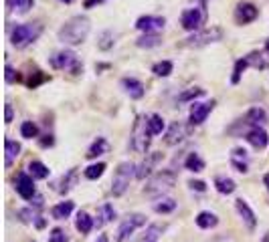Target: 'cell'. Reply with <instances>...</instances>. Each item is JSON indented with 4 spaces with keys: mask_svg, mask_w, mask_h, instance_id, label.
I'll use <instances>...</instances> for the list:
<instances>
[{
    "mask_svg": "<svg viewBox=\"0 0 269 242\" xmlns=\"http://www.w3.org/2000/svg\"><path fill=\"white\" fill-rule=\"evenodd\" d=\"M89 29H91V23L87 17H73L69 19L61 31H59V41L65 43V45H81L87 35H89Z\"/></svg>",
    "mask_w": 269,
    "mask_h": 242,
    "instance_id": "1",
    "label": "cell"
},
{
    "mask_svg": "<svg viewBox=\"0 0 269 242\" xmlns=\"http://www.w3.org/2000/svg\"><path fill=\"white\" fill-rule=\"evenodd\" d=\"M43 33V25L41 23H27V25H19L13 29L11 33V43L17 49H25L31 43H35Z\"/></svg>",
    "mask_w": 269,
    "mask_h": 242,
    "instance_id": "2",
    "label": "cell"
},
{
    "mask_svg": "<svg viewBox=\"0 0 269 242\" xmlns=\"http://www.w3.org/2000/svg\"><path fill=\"white\" fill-rule=\"evenodd\" d=\"M131 176H136V166H133L131 162H123V164L117 166L115 176H113V182H111L113 196H123L125 194V190L129 188Z\"/></svg>",
    "mask_w": 269,
    "mask_h": 242,
    "instance_id": "3",
    "label": "cell"
},
{
    "mask_svg": "<svg viewBox=\"0 0 269 242\" xmlns=\"http://www.w3.org/2000/svg\"><path fill=\"white\" fill-rule=\"evenodd\" d=\"M51 67L53 69H61V71H71L73 75H79L81 69H83V65L77 61V55L73 51H69V49L55 53L51 57Z\"/></svg>",
    "mask_w": 269,
    "mask_h": 242,
    "instance_id": "4",
    "label": "cell"
},
{
    "mask_svg": "<svg viewBox=\"0 0 269 242\" xmlns=\"http://www.w3.org/2000/svg\"><path fill=\"white\" fill-rule=\"evenodd\" d=\"M174 182H176V174L170 172V170H162V172H158V174L148 182L146 194H150V196L164 194V192H168V190L174 186Z\"/></svg>",
    "mask_w": 269,
    "mask_h": 242,
    "instance_id": "5",
    "label": "cell"
},
{
    "mask_svg": "<svg viewBox=\"0 0 269 242\" xmlns=\"http://www.w3.org/2000/svg\"><path fill=\"white\" fill-rule=\"evenodd\" d=\"M150 130L146 124V117H138L136 126H133V136H131V148L138 154H146L148 146H150Z\"/></svg>",
    "mask_w": 269,
    "mask_h": 242,
    "instance_id": "6",
    "label": "cell"
},
{
    "mask_svg": "<svg viewBox=\"0 0 269 242\" xmlns=\"http://www.w3.org/2000/svg\"><path fill=\"white\" fill-rule=\"evenodd\" d=\"M223 39V29L221 27H211V29H205V31H198L194 33L192 37L184 39L182 47H205V45H211V43H217Z\"/></svg>",
    "mask_w": 269,
    "mask_h": 242,
    "instance_id": "7",
    "label": "cell"
},
{
    "mask_svg": "<svg viewBox=\"0 0 269 242\" xmlns=\"http://www.w3.org/2000/svg\"><path fill=\"white\" fill-rule=\"evenodd\" d=\"M142 224H146V216H142V214H131V216H127L119 224V228H117V242H127L129 234L136 230L138 226H142Z\"/></svg>",
    "mask_w": 269,
    "mask_h": 242,
    "instance_id": "8",
    "label": "cell"
},
{
    "mask_svg": "<svg viewBox=\"0 0 269 242\" xmlns=\"http://www.w3.org/2000/svg\"><path fill=\"white\" fill-rule=\"evenodd\" d=\"M205 21V13H200V9H186L180 15V25L184 31H196Z\"/></svg>",
    "mask_w": 269,
    "mask_h": 242,
    "instance_id": "9",
    "label": "cell"
},
{
    "mask_svg": "<svg viewBox=\"0 0 269 242\" xmlns=\"http://www.w3.org/2000/svg\"><path fill=\"white\" fill-rule=\"evenodd\" d=\"M215 109V101H207V103H192L190 109V126H200L207 121L209 113Z\"/></svg>",
    "mask_w": 269,
    "mask_h": 242,
    "instance_id": "10",
    "label": "cell"
},
{
    "mask_svg": "<svg viewBox=\"0 0 269 242\" xmlns=\"http://www.w3.org/2000/svg\"><path fill=\"white\" fill-rule=\"evenodd\" d=\"M257 17H259V11H257V7L251 5V3H239L237 9H235V21H237L239 25L253 23Z\"/></svg>",
    "mask_w": 269,
    "mask_h": 242,
    "instance_id": "11",
    "label": "cell"
},
{
    "mask_svg": "<svg viewBox=\"0 0 269 242\" xmlns=\"http://www.w3.org/2000/svg\"><path fill=\"white\" fill-rule=\"evenodd\" d=\"M164 25H166V21H164L162 17H152V15L140 17V19L136 21V29L142 31V33H146V35H150V33H154V31H162Z\"/></svg>",
    "mask_w": 269,
    "mask_h": 242,
    "instance_id": "12",
    "label": "cell"
},
{
    "mask_svg": "<svg viewBox=\"0 0 269 242\" xmlns=\"http://www.w3.org/2000/svg\"><path fill=\"white\" fill-rule=\"evenodd\" d=\"M33 180H35V178H33L31 174H25V172L19 174V178H17V192H19L21 198H25V200H33V198L37 196Z\"/></svg>",
    "mask_w": 269,
    "mask_h": 242,
    "instance_id": "13",
    "label": "cell"
},
{
    "mask_svg": "<svg viewBox=\"0 0 269 242\" xmlns=\"http://www.w3.org/2000/svg\"><path fill=\"white\" fill-rule=\"evenodd\" d=\"M186 136H188V128L182 124V121H174V124L168 128V132H166L164 142H166L168 146H176V144H180Z\"/></svg>",
    "mask_w": 269,
    "mask_h": 242,
    "instance_id": "14",
    "label": "cell"
},
{
    "mask_svg": "<svg viewBox=\"0 0 269 242\" xmlns=\"http://www.w3.org/2000/svg\"><path fill=\"white\" fill-rule=\"evenodd\" d=\"M162 160V154L160 152H152V154H146V160L136 168V178L138 180H144L146 176H150L152 174V170H154V166L158 164Z\"/></svg>",
    "mask_w": 269,
    "mask_h": 242,
    "instance_id": "15",
    "label": "cell"
},
{
    "mask_svg": "<svg viewBox=\"0 0 269 242\" xmlns=\"http://www.w3.org/2000/svg\"><path fill=\"white\" fill-rule=\"evenodd\" d=\"M121 87H123V91H125L131 99H142L144 93H146L144 83L138 81V79H133V77H123V79H121Z\"/></svg>",
    "mask_w": 269,
    "mask_h": 242,
    "instance_id": "16",
    "label": "cell"
},
{
    "mask_svg": "<svg viewBox=\"0 0 269 242\" xmlns=\"http://www.w3.org/2000/svg\"><path fill=\"white\" fill-rule=\"evenodd\" d=\"M235 208H237V212L241 214V218H243V222L247 224V228L253 230L255 224H257V218H255V212L249 208V204H247L243 198H239V200L235 202Z\"/></svg>",
    "mask_w": 269,
    "mask_h": 242,
    "instance_id": "17",
    "label": "cell"
},
{
    "mask_svg": "<svg viewBox=\"0 0 269 242\" xmlns=\"http://www.w3.org/2000/svg\"><path fill=\"white\" fill-rule=\"evenodd\" d=\"M245 140H247L253 148H257V150H263V148L267 146V142H269L267 132L261 130V128H253V130H249L247 136H245Z\"/></svg>",
    "mask_w": 269,
    "mask_h": 242,
    "instance_id": "18",
    "label": "cell"
},
{
    "mask_svg": "<svg viewBox=\"0 0 269 242\" xmlns=\"http://www.w3.org/2000/svg\"><path fill=\"white\" fill-rule=\"evenodd\" d=\"M5 164H7V168H11L13 166V162L19 158V154H21V144L19 142H15V140H7L5 142Z\"/></svg>",
    "mask_w": 269,
    "mask_h": 242,
    "instance_id": "19",
    "label": "cell"
},
{
    "mask_svg": "<svg viewBox=\"0 0 269 242\" xmlns=\"http://www.w3.org/2000/svg\"><path fill=\"white\" fill-rule=\"evenodd\" d=\"M7 7H9L11 13L27 15V13L35 7V0H7Z\"/></svg>",
    "mask_w": 269,
    "mask_h": 242,
    "instance_id": "20",
    "label": "cell"
},
{
    "mask_svg": "<svg viewBox=\"0 0 269 242\" xmlns=\"http://www.w3.org/2000/svg\"><path fill=\"white\" fill-rule=\"evenodd\" d=\"M245 126H253V128H259L261 124H265V111L261 107H253L247 115H245Z\"/></svg>",
    "mask_w": 269,
    "mask_h": 242,
    "instance_id": "21",
    "label": "cell"
},
{
    "mask_svg": "<svg viewBox=\"0 0 269 242\" xmlns=\"http://www.w3.org/2000/svg\"><path fill=\"white\" fill-rule=\"evenodd\" d=\"M146 124H148V130L152 136H160L164 132V119L158 115V113H150L146 115Z\"/></svg>",
    "mask_w": 269,
    "mask_h": 242,
    "instance_id": "22",
    "label": "cell"
},
{
    "mask_svg": "<svg viewBox=\"0 0 269 242\" xmlns=\"http://www.w3.org/2000/svg\"><path fill=\"white\" fill-rule=\"evenodd\" d=\"M93 218L87 214V212H79L77 214V222H75V226H77V230L81 232V234H89L91 232V228H93Z\"/></svg>",
    "mask_w": 269,
    "mask_h": 242,
    "instance_id": "23",
    "label": "cell"
},
{
    "mask_svg": "<svg viewBox=\"0 0 269 242\" xmlns=\"http://www.w3.org/2000/svg\"><path fill=\"white\" fill-rule=\"evenodd\" d=\"M115 218V210L109 206V204H103L101 208H99V212H97V220H95V224H97V228H101L103 224H107L109 220H113Z\"/></svg>",
    "mask_w": 269,
    "mask_h": 242,
    "instance_id": "24",
    "label": "cell"
},
{
    "mask_svg": "<svg viewBox=\"0 0 269 242\" xmlns=\"http://www.w3.org/2000/svg\"><path fill=\"white\" fill-rule=\"evenodd\" d=\"M107 150H109L107 142H105L103 138H97V140L91 144V148H89V152H87V158L93 160V158H97V156H103Z\"/></svg>",
    "mask_w": 269,
    "mask_h": 242,
    "instance_id": "25",
    "label": "cell"
},
{
    "mask_svg": "<svg viewBox=\"0 0 269 242\" xmlns=\"http://www.w3.org/2000/svg\"><path fill=\"white\" fill-rule=\"evenodd\" d=\"M215 188L221 192V194H233L235 192V182L231 178H225V176H217L215 178Z\"/></svg>",
    "mask_w": 269,
    "mask_h": 242,
    "instance_id": "26",
    "label": "cell"
},
{
    "mask_svg": "<svg viewBox=\"0 0 269 242\" xmlns=\"http://www.w3.org/2000/svg\"><path fill=\"white\" fill-rule=\"evenodd\" d=\"M71 212H73V202H61V204L53 206V210H51L55 220H65Z\"/></svg>",
    "mask_w": 269,
    "mask_h": 242,
    "instance_id": "27",
    "label": "cell"
},
{
    "mask_svg": "<svg viewBox=\"0 0 269 242\" xmlns=\"http://www.w3.org/2000/svg\"><path fill=\"white\" fill-rule=\"evenodd\" d=\"M160 43H162V39H160L158 35H154V33L144 35V37H140V39L136 41V45H138L140 49H152V47H158Z\"/></svg>",
    "mask_w": 269,
    "mask_h": 242,
    "instance_id": "28",
    "label": "cell"
},
{
    "mask_svg": "<svg viewBox=\"0 0 269 242\" xmlns=\"http://www.w3.org/2000/svg\"><path fill=\"white\" fill-rule=\"evenodd\" d=\"M29 174H31L35 180H45V178L49 176V168H47L45 164H41V162H31Z\"/></svg>",
    "mask_w": 269,
    "mask_h": 242,
    "instance_id": "29",
    "label": "cell"
},
{
    "mask_svg": "<svg viewBox=\"0 0 269 242\" xmlns=\"http://www.w3.org/2000/svg\"><path fill=\"white\" fill-rule=\"evenodd\" d=\"M75 180H77V172H75V168H73V170H69V172H67V176H63V178H61L59 192H61V194H67V192L75 186Z\"/></svg>",
    "mask_w": 269,
    "mask_h": 242,
    "instance_id": "30",
    "label": "cell"
},
{
    "mask_svg": "<svg viewBox=\"0 0 269 242\" xmlns=\"http://www.w3.org/2000/svg\"><path fill=\"white\" fill-rule=\"evenodd\" d=\"M184 166H186V170H190V172H203V170H205V162H203V158H200L198 154H188Z\"/></svg>",
    "mask_w": 269,
    "mask_h": 242,
    "instance_id": "31",
    "label": "cell"
},
{
    "mask_svg": "<svg viewBox=\"0 0 269 242\" xmlns=\"http://www.w3.org/2000/svg\"><path fill=\"white\" fill-rule=\"evenodd\" d=\"M217 222H219V218L213 212H200L196 216V224L200 228H213V226H217Z\"/></svg>",
    "mask_w": 269,
    "mask_h": 242,
    "instance_id": "32",
    "label": "cell"
},
{
    "mask_svg": "<svg viewBox=\"0 0 269 242\" xmlns=\"http://www.w3.org/2000/svg\"><path fill=\"white\" fill-rule=\"evenodd\" d=\"M172 69H174L172 61H160V63H156V65L152 67V73H154L156 77H168V75L172 73Z\"/></svg>",
    "mask_w": 269,
    "mask_h": 242,
    "instance_id": "33",
    "label": "cell"
},
{
    "mask_svg": "<svg viewBox=\"0 0 269 242\" xmlns=\"http://www.w3.org/2000/svg\"><path fill=\"white\" fill-rule=\"evenodd\" d=\"M21 136L27 138V140H33L39 136V128L33 124V121H25V124L21 126Z\"/></svg>",
    "mask_w": 269,
    "mask_h": 242,
    "instance_id": "34",
    "label": "cell"
},
{
    "mask_svg": "<svg viewBox=\"0 0 269 242\" xmlns=\"http://www.w3.org/2000/svg\"><path fill=\"white\" fill-rule=\"evenodd\" d=\"M249 67V61H247V57L245 59H239L237 63H235V71H233V77H231V81L237 85L239 81H241V75L245 73V69Z\"/></svg>",
    "mask_w": 269,
    "mask_h": 242,
    "instance_id": "35",
    "label": "cell"
},
{
    "mask_svg": "<svg viewBox=\"0 0 269 242\" xmlns=\"http://www.w3.org/2000/svg\"><path fill=\"white\" fill-rule=\"evenodd\" d=\"M205 95V89H200V87H192V89H186L180 97H178V101L180 103H186V101H194L196 97H203Z\"/></svg>",
    "mask_w": 269,
    "mask_h": 242,
    "instance_id": "36",
    "label": "cell"
},
{
    "mask_svg": "<svg viewBox=\"0 0 269 242\" xmlns=\"http://www.w3.org/2000/svg\"><path fill=\"white\" fill-rule=\"evenodd\" d=\"M113 39H115V35H113L111 31H105V33L99 37V43H97V47H99L101 51H109V49L113 47V43H115Z\"/></svg>",
    "mask_w": 269,
    "mask_h": 242,
    "instance_id": "37",
    "label": "cell"
},
{
    "mask_svg": "<svg viewBox=\"0 0 269 242\" xmlns=\"http://www.w3.org/2000/svg\"><path fill=\"white\" fill-rule=\"evenodd\" d=\"M103 172H105V164H93V166H89L85 170V178L87 180H97Z\"/></svg>",
    "mask_w": 269,
    "mask_h": 242,
    "instance_id": "38",
    "label": "cell"
},
{
    "mask_svg": "<svg viewBox=\"0 0 269 242\" xmlns=\"http://www.w3.org/2000/svg\"><path fill=\"white\" fill-rule=\"evenodd\" d=\"M247 61H249V65L255 67V69H265V67H267V61L263 59L261 53H251V55H247Z\"/></svg>",
    "mask_w": 269,
    "mask_h": 242,
    "instance_id": "39",
    "label": "cell"
},
{
    "mask_svg": "<svg viewBox=\"0 0 269 242\" xmlns=\"http://www.w3.org/2000/svg\"><path fill=\"white\" fill-rule=\"evenodd\" d=\"M174 208H176V202L170 200V198H166V200H162V202H158V204L154 206V210H156L158 214H168V212H172Z\"/></svg>",
    "mask_w": 269,
    "mask_h": 242,
    "instance_id": "40",
    "label": "cell"
},
{
    "mask_svg": "<svg viewBox=\"0 0 269 242\" xmlns=\"http://www.w3.org/2000/svg\"><path fill=\"white\" fill-rule=\"evenodd\" d=\"M43 81H47V75H43L41 71H35V75L29 77L27 85H29V89H35V87H37L39 83H43Z\"/></svg>",
    "mask_w": 269,
    "mask_h": 242,
    "instance_id": "41",
    "label": "cell"
},
{
    "mask_svg": "<svg viewBox=\"0 0 269 242\" xmlns=\"http://www.w3.org/2000/svg\"><path fill=\"white\" fill-rule=\"evenodd\" d=\"M162 230H164V226H162V224H154V226H150V228L146 230V236H144V238H146V240H154L156 236H160V234H162Z\"/></svg>",
    "mask_w": 269,
    "mask_h": 242,
    "instance_id": "42",
    "label": "cell"
},
{
    "mask_svg": "<svg viewBox=\"0 0 269 242\" xmlns=\"http://www.w3.org/2000/svg\"><path fill=\"white\" fill-rule=\"evenodd\" d=\"M49 242H67V236H65V232L61 228H55L49 234Z\"/></svg>",
    "mask_w": 269,
    "mask_h": 242,
    "instance_id": "43",
    "label": "cell"
},
{
    "mask_svg": "<svg viewBox=\"0 0 269 242\" xmlns=\"http://www.w3.org/2000/svg\"><path fill=\"white\" fill-rule=\"evenodd\" d=\"M19 216H21V220H23V222H33L35 218H39V216H35V212H33V210H21V212H19Z\"/></svg>",
    "mask_w": 269,
    "mask_h": 242,
    "instance_id": "44",
    "label": "cell"
},
{
    "mask_svg": "<svg viewBox=\"0 0 269 242\" xmlns=\"http://www.w3.org/2000/svg\"><path fill=\"white\" fill-rule=\"evenodd\" d=\"M5 79H7V83H15L19 77L15 75V69L11 67V65H7V69H5Z\"/></svg>",
    "mask_w": 269,
    "mask_h": 242,
    "instance_id": "45",
    "label": "cell"
},
{
    "mask_svg": "<svg viewBox=\"0 0 269 242\" xmlns=\"http://www.w3.org/2000/svg\"><path fill=\"white\" fill-rule=\"evenodd\" d=\"M188 186H190L192 190H196V192H205V190H207V184L200 182V180H196V182L192 180V182H188Z\"/></svg>",
    "mask_w": 269,
    "mask_h": 242,
    "instance_id": "46",
    "label": "cell"
},
{
    "mask_svg": "<svg viewBox=\"0 0 269 242\" xmlns=\"http://www.w3.org/2000/svg\"><path fill=\"white\" fill-rule=\"evenodd\" d=\"M231 164L237 168V172H241V174H245V172H247V164H245V162H239L237 158H233V162H231Z\"/></svg>",
    "mask_w": 269,
    "mask_h": 242,
    "instance_id": "47",
    "label": "cell"
},
{
    "mask_svg": "<svg viewBox=\"0 0 269 242\" xmlns=\"http://www.w3.org/2000/svg\"><path fill=\"white\" fill-rule=\"evenodd\" d=\"M13 105L11 103H7V111H5V121H7V124H11V121H13Z\"/></svg>",
    "mask_w": 269,
    "mask_h": 242,
    "instance_id": "48",
    "label": "cell"
},
{
    "mask_svg": "<svg viewBox=\"0 0 269 242\" xmlns=\"http://www.w3.org/2000/svg\"><path fill=\"white\" fill-rule=\"evenodd\" d=\"M53 142H55V140H53V136H45V140H41V146H43V148H47V146H53Z\"/></svg>",
    "mask_w": 269,
    "mask_h": 242,
    "instance_id": "49",
    "label": "cell"
},
{
    "mask_svg": "<svg viewBox=\"0 0 269 242\" xmlns=\"http://www.w3.org/2000/svg\"><path fill=\"white\" fill-rule=\"evenodd\" d=\"M101 0H85V9H91V7H95V5H99Z\"/></svg>",
    "mask_w": 269,
    "mask_h": 242,
    "instance_id": "50",
    "label": "cell"
},
{
    "mask_svg": "<svg viewBox=\"0 0 269 242\" xmlns=\"http://www.w3.org/2000/svg\"><path fill=\"white\" fill-rule=\"evenodd\" d=\"M95 242H107V236H103V234H101V236H99Z\"/></svg>",
    "mask_w": 269,
    "mask_h": 242,
    "instance_id": "51",
    "label": "cell"
},
{
    "mask_svg": "<svg viewBox=\"0 0 269 242\" xmlns=\"http://www.w3.org/2000/svg\"><path fill=\"white\" fill-rule=\"evenodd\" d=\"M261 242H269V232H265V236H263V240Z\"/></svg>",
    "mask_w": 269,
    "mask_h": 242,
    "instance_id": "52",
    "label": "cell"
},
{
    "mask_svg": "<svg viewBox=\"0 0 269 242\" xmlns=\"http://www.w3.org/2000/svg\"><path fill=\"white\" fill-rule=\"evenodd\" d=\"M265 184H267V190H269V174L265 176Z\"/></svg>",
    "mask_w": 269,
    "mask_h": 242,
    "instance_id": "53",
    "label": "cell"
},
{
    "mask_svg": "<svg viewBox=\"0 0 269 242\" xmlns=\"http://www.w3.org/2000/svg\"><path fill=\"white\" fill-rule=\"evenodd\" d=\"M61 3H65V5H71V3H75V0H61Z\"/></svg>",
    "mask_w": 269,
    "mask_h": 242,
    "instance_id": "54",
    "label": "cell"
},
{
    "mask_svg": "<svg viewBox=\"0 0 269 242\" xmlns=\"http://www.w3.org/2000/svg\"><path fill=\"white\" fill-rule=\"evenodd\" d=\"M265 51L269 53V39H267V43H265Z\"/></svg>",
    "mask_w": 269,
    "mask_h": 242,
    "instance_id": "55",
    "label": "cell"
}]
</instances>
